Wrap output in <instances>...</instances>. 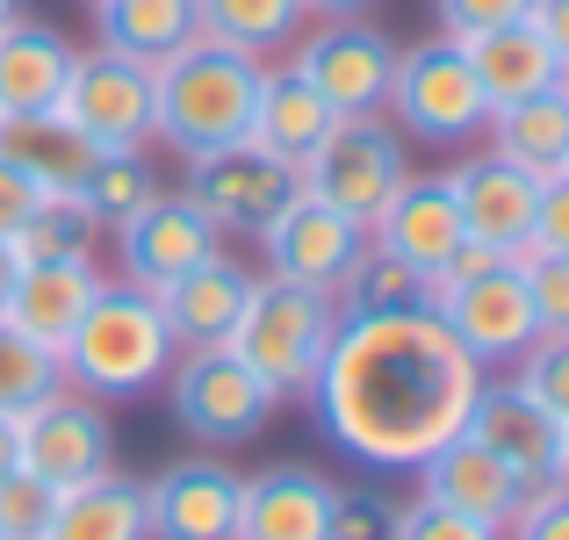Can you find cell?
Masks as SVG:
<instances>
[{
  "instance_id": "obj_36",
  "label": "cell",
  "mask_w": 569,
  "mask_h": 540,
  "mask_svg": "<svg viewBox=\"0 0 569 540\" xmlns=\"http://www.w3.org/2000/svg\"><path fill=\"white\" fill-rule=\"evenodd\" d=\"M519 274H527V303L541 318V339H569V252H519Z\"/></svg>"
},
{
  "instance_id": "obj_24",
  "label": "cell",
  "mask_w": 569,
  "mask_h": 540,
  "mask_svg": "<svg viewBox=\"0 0 569 540\" xmlns=\"http://www.w3.org/2000/svg\"><path fill=\"white\" fill-rule=\"evenodd\" d=\"M332 483L318 469H267L238 490V540H325Z\"/></svg>"
},
{
  "instance_id": "obj_46",
  "label": "cell",
  "mask_w": 569,
  "mask_h": 540,
  "mask_svg": "<svg viewBox=\"0 0 569 540\" xmlns=\"http://www.w3.org/2000/svg\"><path fill=\"white\" fill-rule=\"evenodd\" d=\"M22 461V432H14V411H0V476Z\"/></svg>"
},
{
  "instance_id": "obj_11",
  "label": "cell",
  "mask_w": 569,
  "mask_h": 540,
  "mask_svg": "<svg viewBox=\"0 0 569 540\" xmlns=\"http://www.w3.org/2000/svg\"><path fill=\"white\" fill-rule=\"evenodd\" d=\"M469 432L476 447H490V454L512 469V483L527 490H562V469H569V418L541 411V403L527 397L519 382H483L469 403Z\"/></svg>"
},
{
  "instance_id": "obj_35",
  "label": "cell",
  "mask_w": 569,
  "mask_h": 540,
  "mask_svg": "<svg viewBox=\"0 0 569 540\" xmlns=\"http://www.w3.org/2000/svg\"><path fill=\"white\" fill-rule=\"evenodd\" d=\"M51 512H58V483H43L37 469L14 461V469L0 476V540H43Z\"/></svg>"
},
{
  "instance_id": "obj_27",
  "label": "cell",
  "mask_w": 569,
  "mask_h": 540,
  "mask_svg": "<svg viewBox=\"0 0 569 540\" xmlns=\"http://www.w3.org/2000/svg\"><path fill=\"white\" fill-rule=\"evenodd\" d=\"M483 130H490V152H498L505 167H519L533 180H562L569 173V94L562 87L490 109Z\"/></svg>"
},
{
  "instance_id": "obj_40",
  "label": "cell",
  "mask_w": 569,
  "mask_h": 540,
  "mask_svg": "<svg viewBox=\"0 0 569 540\" xmlns=\"http://www.w3.org/2000/svg\"><path fill=\"white\" fill-rule=\"evenodd\" d=\"M512 540H569V490H533L519 498V512L505 519Z\"/></svg>"
},
{
  "instance_id": "obj_31",
  "label": "cell",
  "mask_w": 569,
  "mask_h": 540,
  "mask_svg": "<svg viewBox=\"0 0 569 540\" xmlns=\"http://www.w3.org/2000/svg\"><path fill=\"white\" fill-rule=\"evenodd\" d=\"M152 194H159V167L144 152H101L94 167H87V180H80V202H87V217H94L101 231L130 223Z\"/></svg>"
},
{
  "instance_id": "obj_25",
  "label": "cell",
  "mask_w": 569,
  "mask_h": 540,
  "mask_svg": "<svg viewBox=\"0 0 569 540\" xmlns=\"http://www.w3.org/2000/svg\"><path fill=\"white\" fill-rule=\"evenodd\" d=\"M72 43L58 37L51 22H0V116H37V109H58L66 94V72H72Z\"/></svg>"
},
{
  "instance_id": "obj_30",
  "label": "cell",
  "mask_w": 569,
  "mask_h": 540,
  "mask_svg": "<svg viewBox=\"0 0 569 540\" xmlns=\"http://www.w3.org/2000/svg\"><path fill=\"white\" fill-rule=\"evenodd\" d=\"M194 8H202V37L231 43V51H252V58L296 43L310 22L303 0H194Z\"/></svg>"
},
{
  "instance_id": "obj_33",
  "label": "cell",
  "mask_w": 569,
  "mask_h": 540,
  "mask_svg": "<svg viewBox=\"0 0 569 540\" xmlns=\"http://www.w3.org/2000/svg\"><path fill=\"white\" fill-rule=\"evenodd\" d=\"M66 389V368H58V347H43V339L14 332L8 318H0V411L22 418L29 403L58 397Z\"/></svg>"
},
{
  "instance_id": "obj_13",
  "label": "cell",
  "mask_w": 569,
  "mask_h": 540,
  "mask_svg": "<svg viewBox=\"0 0 569 540\" xmlns=\"http://www.w3.org/2000/svg\"><path fill=\"white\" fill-rule=\"evenodd\" d=\"M223 246V231L194 209V194H167L159 188L152 202L138 209L130 223H116V252H123V281L144 296H159L167 281H181L194 260H209V252Z\"/></svg>"
},
{
  "instance_id": "obj_37",
  "label": "cell",
  "mask_w": 569,
  "mask_h": 540,
  "mask_svg": "<svg viewBox=\"0 0 569 540\" xmlns=\"http://www.w3.org/2000/svg\"><path fill=\"white\" fill-rule=\"evenodd\" d=\"M325 540H397V498H382L376 483L332 490V527Z\"/></svg>"
},
{
  "instance_id": "obj_18",
  "label": "cell",
  "mask_w": 569,
  "mask_h": 540,
  "mask_svg": "<svg viewBox=\"0 0 569 540\" xmlns=\"http://www.w3.org/2000/svg\"><path fill=\"white\" fill-rule=\"evenodd\" d=\"M368 238H376L397 267H411L418 281H432L461 246V209H455V194H447V173L403 180V188L389 194V209L368 223Z\"/></svg>"
},
{
  "instance_id": "obj_48",
  "label": "cell",
  "mask_w": 569,
  "mask_h": 540,
  "mask_svg": "<svg viewBox=\"0 0 569 540\" xmlns=\"http://www.w3.org/2000/svg\"><path fill=\"white\" fill-rule=\"evenodd\" d=\"M14 14H22V0H0V22H14Z\"/></svg>"
},
{
  "instance_id": "obj_47",
  "label": "cell",
  "mask_w": 569,
  "mask_h": 540,
  "mask_svg": "<svg viewBox=\"0 0 569 540\" xmlns=\"http://www.w3.org/2000/svg\"><path fill=\"white\" fill-rule=\"evenodd\" d=\"M303 8H310V14H368L376 0H303Z\"/></svg>"
},
{
  "instance_id": "obj_16",
  "label": "cell",
  "mask_w": 569,
  "mask_h": 540,
  "mask_svg": "<svg viewBox=\"0 0 569 540\" xmlns=\"http://www.w3.org/2000/svg\"><path fill=\"white\" fill-rule=\"evenodd\" d=\"M246 476L223 461H173L144 483V540H238Z\"/></svg>"
},
{
  "instance_id": "obj_10",
  "label": "cell",
  "mask_w": 569,
  "mask_h": 540,
  "mask_svg": "<svg viewBox=\"0 0 569 540\" xmlns=\"http://www.w3.org/2000/svg\"><path fill=\"white\" fill-rule=\"evenodd\" d=\"M296 72L332 101L339 116H382L397 80V43L361 14H325L310 37H296Z\"/></svg>"
},
{
  "instance_id": "obj_38",
  "label": "cell",
  "mask_w": 569,
  "mask_h": 540,
  "mask_svg": "<svg viewBox=\"0 0 569 540\" xmlns=\"http://www.w3.org/2000/svg\"><path fill=\"white\" fill-rule=\"evenodd\" d=\"M512 382L527 389L541 411L569 418V339H533V347H527V368H519Z\"/></svg>"
},
{
  "instance_id": "obj_42",
  "label": "cell",
  "mask_w": 569,
  "mask_h": 540,
  "mask_svg": "<svg viewBox=\"0 0 569 540\" xmlns=\"http://www.w3.org/2000/svg\"><path fill=\"white\" fill-rule=\"evenodd\" d=\"M527 246L533 252H569V173L562 180H541V202H533Z\"/></svg>"
},
{
  "instance_id": "obj_26",
  "label": "cell",
  "mask_w": 569,
  "mask_h": 540,
  "mask_svg": "<svg viewBox=\"0 0 569 540\" xmlns=\"http://www.w3.org/2000/svg\"><path fill=\"white\" fill-rule=\"evenodd\" d=\"M0 159L37 194H80V180L101 152L58 109H37V116H0Z\"/></svg>"
},
{
  "instance_id": "obj_28",
  "label": "cell",
  "mask_w": 569,
  "mask_h": 540,
  "mask_svg": "<svg viewBox=\"0 0 569 540\" xmlns=\"http://www.w3.org/2000/svg\"><path fill=\"white\" fill-rule=\"evenodd\" d=\"M94 29H101V51L167 66L181 43L202 37V8L194 0H94Z\"/></svg>"
},
{
  "instance_id": "obj_20",
  "label": "cell",
  "mask_w": 569,
  "mask_h": 540,
  "mask_svg": "<svg viewBox=\"0 0 569 540\" xmlns=\"http://www.w3.org/2000/svg\"><path fill=\"white\" fill-rule=\"evenodd\" d=\"M418 498L447 504V512H469V519H483V527L505 533V519L519 512L527 490L512 483V469H505L490 447H476L469 432H455L447 447H432V454L418 461Z\"/></svg>"
},
{
  "instance_id": "obj_8",
  "label": "cell",
  "mask_w": 569,
  "mask_h": 540,
  "mask_svg": "<svg viewBox=\"0 0 569 540\" xmlns=\"http://www.w3.org/2000/svg\"><path fill=\"white\" fill-rule=\"evenodd\" d=\"M426 303L440 310V324L461 339L476 360H512L527 353L533 339H541V318H533L527 303V274H519V260H498L483 267V274H461V281H426Z\"/></svg>"
},
{
  "instance_id": "obj_9",
  "label": "cell",
  "mask_w": 569,
  "mask_h": 540,
  "mask_svg": "<svg viewBox=\"0 0 569 540\" xmlns=\"http://www.w3.org/2000/svg\"><path fill=\"white\" fill-rule=\"evenodd\" d=\"M58 116H66L94 152H144V144H152V66L116 58V51L72 58Z\"/></svg>"
},
{
  "instance_id": "obj_14",
  "label": "cell",
  "mask_w": 569,
  "mask_h": 540,
  "mask_svg": "<svg viewBox=\"0 0 569 540\" xmlns=\"http://www.w3.org/2000/svg\"><path fill=\"white\" fill-rule=\"evenodd\" d=\"M22 432V469H37L43 483H87V476L116 469V432H109V411L94 397H43L14 418Z\"/></svg>"
},
{
  "instance_id": "obj_43",
  "label": "cell",
  "mask_w": 569,
  "mask_h": 540,
  "mask_svg": "<svg viewBox=\"0 0 569 540\" xmlns=\"http://www.w3.org/2000/svg\"><path fill=\"white\" fill-rule=\"evenodd\" d=\"M29 209H37V188H29V180L14 173L8 159H0V238H14V231H22V217H29Z\"/></svg>"
},
{
  "instance_id": "obj_19",
  "label": "cell",
  "mask_w": 569,
  "mask_h": 540,
  "mask_svg": "<svg viewBox=\"0 0 569 540\" xmlns=\"http://www.w3.org/2000/svg\"><path fill=\"white\" fill-rule=\"evenodd\" d=\"M461 51H469V72H476V87H483L490 109L527 101V94H548V87H562V72H569V51H562V43H548L527 14H519V22H498V29L461 37Z\"/></svg>"
},
{
  "instance_id": "obj_21",
  "label": "cell",
  "mask_w": 569,
  "mask_h": 540,
  "mask_svg": "<svg viewBox=\"0 0 569 540\" xmlns=\"http://www.w3.org/2000/svg\"><path fill=\"white\" fill-rule=\"evenodd\" d=\"M246 296H252V274L217 246L209 260H194L181 281L159 289V318H167L173 347H223L238 310H246Z\"/></svg>"
},
{
  "instance_id": "obj_34",
  "label": "cell",
  "mask_w": 569,
  "mask_h": 540,
  "mask_svg": "<svg viewBox=\"0 0 569 540\" xmlns=\"http://www.w3.org/2000/svg\"><path fill=\"white\" fill-rule=\"evenodd\" d=\"M332 296H347V310H389V303H426V281H418L411 267H397L376 238H368V246L353 252V267L339 274Z\"/></svg>"
},
{
  "instance_id": "obj_3",
  "label": "cell",
  "mask_w": 569,
  "mask_h": 540,
  "mask_svg": "<svg viewBox=\"0 0 569 540\" xmlns=\"http://www.w3.org/2000/svg\"><path fill=\"white\" fill-rule=\"evenodd\" d=\"M173 332L159 318V296L130 289V281H101L94 303L80 310V324L58 347V368L66 382H80V397L116 403V397H144V389L167 382L173 368Z\"/></svg>"
},
{
  "instance_id": "obj_1",
  "label": "cell",
  "mask_w": 569,
  "mask_h": 540,
  "mask_svg": "<svg viewBox=\"0 0 569 540\" xmlns=\"http://www.w3.org/2000/svg\"><path fill=\"white\" fill-rule=\"evenodd\" d=\"M483 360L440 324L432 303L347 310L332 324L303 397L318 403L325 440L361 469H418L432 447L469 426Z\"/></svg>"
},
{
  "instance_id": "obj_7",
  "label": "cell",
  "mask_w": 569,
  "mask_h": 540,
  "mask_svg": "<svg viewBox=\"0 0 569 540\" xmlns=\"http://www.w3.org/2000/svg\"><path fill=\"white\" fill-rule=\"evenodd\" d=\"M167 374H173V418L209 447H246L252 432H267L281 403L231 347H181Z\"/></svg>"
},
{
  "instance_id": "obj_6",
  "label": "cell",
  "mask_w": 569,
  "mask_h": 540,
  "mask_svg": "<svg viewBox=\"0 0 569 540\" xmlns=\"http://www.w3.org/2000/svg\"><path fill=\"white\" fill-rule=\"evenodd\" d=\"M403 180H411L403 138L389 123H376V116H339V130L303 159V194L332 202L339 217H353L361 231L389 209V194H397Z\"/></svg>"
},
{
  "instance_id": "obj_2",
  "label": "cell",
  "mask_w": 569,
  "mask_h": 540,
  "mask_svg": "<svg viewBox=\"0 0 569 540\" xmlns=\"http://www.w3.org/2000/svg\"><path fill=\"white\" fill-rule=\"evenodd\" d=\"M260 58L231 51L217 37H194L167 66H152V138L181 159H209L252 130L260 101Z\"/></svg>"
},
{
  "instance_id": "obj_17",
  "label": "cell",
  "mask_w": 569,
  "mask_h": 540,
  "mask_svg": "<svg viewBox=\"0 0 569 540\" xmlns=\"http://www.w3.org/2000/svg\"><path fill=\"white\" fill-rule=\"evenodd\" d=\"M447 194H455V209H461V238L505 252V260L527 252L533 202H541V180L533 173L505 167L498 152H476V159H461V167L447 173Z\"/></svg>"
},
{
  "instance_id": "obj_12",
  "label": "cell",
  "mask_w": 569,
  "mask_h": 540,
  "mask_svg": "<svg viewBox=\"0 0 569 540\" xmlns=\"http://www.w3.org/2000/svg\"><path fill=\"white\" fill-rule=\"evenodd\" d=\"M188 194L217 231L260 238L267 223L303 194V173L281 167L274 152H260L252 138H238V144H223V152H209V159H188Z\"/></svg>"
},
{
  "instance_id": "obj_4",
  "label": "cell",
  "mask_w": 569,
  "mask_h": 540,
  "mask_svg": "<svg viewBox=\"0 0 569 540\" xmlns=\"http://www.w3.org/2000/svg\"><path fill=\"white\" fill-rule=\"evenodd\" d=\"M332 324H339L332 296L267 274V281H252V296H246V310H238V324H231L223 347L246 360L274 397H296V389H310L325 347H332Z\"/></svg>"
},
{
  "instance_id": "obj_45",
  "label": "cell",
  "mask_w": 569,
  "mask_h": 540,
  "mask_svg": "<svg viewBox=\"0 0 569 540\" xmlns=\"http://www.w3.org/2000/svg\"><path fill=\"white\" fill-rule=\"evenodd\" d=\"M14 274H22V252H14V238H0V310L14 296Z\"/></svg>"
},
{
  "instance_id": "obj_22",
  "label": "cell",
  "mask_w": 569,
  "mask_h": 540,
  "mask_svg": "<svg viewBox=\"0 0 569 540\" xmlns=\"http://www.w3.org/2000/svg\"><path fill=\"white\" fill-rule=\"evenodd\" d=\"M332 130H339V109H332V101H325L296 66L260 72V101H252V130H246L260 152H274L281 167L303 173V159L318 152Z\"/></svg>"
},
{
  "instance_id": "obj_15",
  "label": "cell",
  "mask_w": 569,
  "mask_h": 540,
  "mask_svg": "<svg viewBox=\"0 0 569 540\" xmlns=\"http://www.w3.org/2000/svg\"><path fill=\"white\" fill-rule=\"evenodd\" d=\"M260 246H267V267H274L281 281H303V289L332 296L339 274L353 267V252L368 246V231L353 217H339L332 202H318V194H296V202L260 231Z\"/></svg>"
},
{
  "instance_id": "obj_32",
  "label": "cell",
  "mask_w": 569,
  "mask_h": 540,
  "mask_svg": "<svg viewBox=\"0 0 569 540\" xmlns=\"http://www.w3.org/2000/svg\"><path fill=\"white\" fill-rule=\"evenodd\" d=\"M94 238H101V223L87 217L80 194H37V209L14 231V252L22 260H80V252H94Z\"/></svg>"
},
{
  "instance_id": "obj_44",
  "label": "cell",
  "mask_w": 569,
  "mask_h": 540,
  "mask_svg": "<svg viewBox=\"0 0 569 540\" xmlns=\"http://www.w3.org/2000/svg\"><path fill=\"white\" fill-rule=\"evenodd\" d=\"M527 22L541 29L548 43H562V51H569V0H527Z\"/></svg>"
},
{
  "instance_id": "obj_5",
  "label": "cell",
  "mask_w": 569,
  "mask_h": 540,
  "mask_svg": "<svg viewBox=\"0 0 569 540\" xmlns=\"http://www.w3.org/2000/svg\"><path fill=\"white\" fill-rule=\"evenodd\" d=\"M389 109L418 144H469L483 138L490 101L469 72L461 37H426L411 51H397V80H389Z\"/></svg>"
},
{
  "instance_id": "obj_29",
  "label": "cell",
  "mask_w": 569,
  "mask_h": 540,
  "mask_svg": "<svg viewBox=\"0 0 569 540\" xmlns=\"http://www.w3.org/2000/svg\"><path fill=\"white\" fill-rule=\"evenodd\" d=\"M43 540H144V483H130L116 469L66 483Z\"/></svg>"
},
{
  "instance_id": "obj_23",
  "label": "cell",
  "mask_w": 569,
  "mask_h": 540,
  "mask_svg": "<svg viewBox=\"0 0 569 540\" xmlns=\"http://www.w3.org/2000/svg\"><path fill=\"white\" fill-rule=\"evenodd\" d=\"M101 274H94V252H80V260H22V274H14V296L0 318L14 324V332L43 339V347H66V332L80 324V310L94 303Z\"/></svg>"
},
{
  "instance_id": "obj_39",
  "label": "cell",
  "mask_w": 569,
  "mask_h": 540,
  "mask_svg": "<svg viewBox=\"0 0 569 540\" xmlns=\"http://www.w3.org/2000/svg\"><path fill=\"white\" fill-rule=\"evenodd\" d=\"M397 540H498V527H483V519L469 512H447V504L418 498L397 512Z\"/></svg>"
},
{
  "instance_id": "obj_41",
  "label": "cell",
  "mask_w": 569,
  "mask_h": 540,
  "mask_svg": "<svg viewBox=\"0 0 569 540\" xmlns=\"http://www.w3.org/2000/svg\"><path fill=\"white\" fill-rule=\"evenodd\" d=\"M432 8H440V37H476V29L519 22L527 0H432Z\"/></svg>"
}]
</instances>
